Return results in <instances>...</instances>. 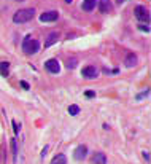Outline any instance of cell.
<instances>
[{
  "label": "cell",
  "mask_w": 151,
  "mask_h": 164,
  "mask_svg": "<svg viewBox=\"0 0 151 164\" xmlns=\"http://www.w3.org/2000/svg\"><path fill=\"white\" fill-rule=\"evenodd\" d=\"M57 18H59L57 11H46V13H43L40 16V21L41 22H53V21H56Z\"/></svg>",
  "instance_id": "obj_7"
},
{
  "label": "cell",
  "mask_w": 151,
  "mask_h": 164,
  "mask_svg": "<svg viewBox=\"0 0 151 164\" xmlns=\"http://www.w3.org/2000/svg\"><path fill=\"white\" fill-rule=\"evenodd\" d=\"M118 3H124V2H126V0H116Z\"/></svg>",
  "instance_id": "obj_25"
},
{
  "label": "cell",
  "mask_w": 151,
  "mask_h": 164,
  "mask_svg": "<svg viewBox=\"0 0 151 164\" xmlns=\"http://www.w3.org/2000/svg\"><path fill=\"white\" fill-rule=\"evenodd\" d=\"M134 13H135V18H137L138 21H143V22H146V24L150 22V11H148L145 7H142V5L135 7Z\"/></svg>",
  "instance_id": "obj_3"
},
{
  "label": "cell",
  "mask_w": 151,
  "mask_h": 164,
  "mask_svg": "<svg viewBox=\"0 0 151 164\" xmlns=\"http://www.w3.org/2000/svg\"><path fill=\"white\" fill-rule=\"evenodd\" d=\"M45 67H46V70L51 72V73H59L61 72V65H59L57 59H48V61L45 62Z\"/></svg>",
  "instance_id": "obj_5"
},
{
  "label": "cell",
  "mask_w": 151,
  "mask_h": 164,
  "mask_svg": "<svg viewBox=\"0 0 151 164\" xmlns=\"http://www.w3.org/2000/svg\"><path fill=\"white\" fill-rule=\"evenodd\" d=\"M92 163H94V164H107V156H105V153H102V151L96 153V155H94V158H92Z\"/></svg>",
  "instance_id": "obj_12"
},
{
  "label": "cell",
  "mask_w": 151,
  "mask_h": 164,
  "mask_svg": "<svg viewBox=\"0 0 151 164\" xmlns=\"http://www.w3.org/2000/svg\"><path fill=\"white\" fill-rule=\"evenodd\" d=\"M94 96H96V92H94V91H88V92H86V97H94Z\"/></svg>",
  "instance_id": "obj_23"
},
{
  "label": "cell",
  "mask_w": 151,
  "mask_h": 164,
  "mask_svg": "<svg viewBox=\"0 0 151 164\" xmlns=\"http://www.w3.org/2000/svg\"><path fill=\"white\" fill-rule=\"evenodd\" d=\"M21 86H22V88L24 89H30V86H29V83L27 81H24V80H21V83H19Z\"/></svg>",
  "instance_id": "obj_19"
},
{
  "label": "cell",
  "mask_w": 151,
  "mask_h": 164,
  "mask_svg": "<svg viewBox=\"0 0 151 164\" xmlns=\"http://www.w3.org/2000/svg\"><path fill=\"white\" fill-rule=\"evenodd\" d=\"M57 40H59V32H51V34L46 37V40H45V48L53 46L54 43H57Z\"/></svg>",
  "instance_id": "obj_8"
},
{
  "label": "cell",
  "mask_w": 151,
  "mask_h": 164,
  "mask_svg": "<svg viewBox=\"0 0 151 164\" xmlns=\"http://www.w3.org/2000/svg\"><path fill=\"white\" fill-rule=\"evenodd\" d=\"M99 10H100V13H110L111 11L110 0H100L99 2Z\"/></svg>",
  "instance_id": "obj_9"
},
{
  "label": "cell",
  "mask_w": 151,
  "mask_h": 164,
  "mask_svg": "<svg viewBox=\"0 0 151 164\" xmlns=\"http://www.w3.org/2000/svg\"><path fill=\"white\" fill-rule=\"evenodd\" d=\"M142 153H143V158H145V161H146V163H150V151H142Z\"/></svg>",
  "instance_id": "obj_21"
},
{
  "label": "cell",
  "mask_w": 151,
  "mask_h": 164,
  "mask_svg": "<svg viewBox=\"0 0 151 164\" xmlns=\"http://www.w3.org/2000/svg\"><path fill=\"white\" fill-rule=\"evenodd\" d=\"M96 7H97V0H83L81 8L84 11H92Z\"/></svg>",
  "instance_id": "obj_10"
},
{
  "label": "cell",
  "mask_w": 151,
  "mask_h": 164,
  "mask_svg": "<svg viewBox=\"0 0 151 164\" xmlns=\"http://www.w3.org/2000/svg\"><path fill=\"white\" fill-rule=\"evenodd\" d=\"M86 155H88V147H86V145H78V147L75 148V151H73V158H75L76 161L84 159Z\"/></svg>",
  "instance_id": "obj_6"
},
{
  "label": "cell",
  "mask_w": 151,
  "mask_h": 164,
  "mask_svg": "<svg viewBox=\"0 0 151 164\" xmlns=\"http://www.w3.org/2000/svg\"><path fill=\"white\" fill-rule=\"evenodd\" d=\"M67 67H69V68H75L76 67V59H69V61H67Z\"/></svg>",
  "instance_id": "obj_17"
},
{
  "label": "cell",
  "mask_w": 151,
  "mask_h": 164,
  "mask_svg": "<svg viewBox=\"0 0 151 164\" xmlns=\"http://www.w3.org/2000/svg\"><path fill=\"white\" fill-rule=\"evenodd\" d=\"M148 94H150V89H146V91H143L142 94H138V96H137V99H142V97H146Z\"/></svg>",
  "instance_id": "obj_20"
},
{
  "label": "cell",
  "mask_w": 151,
  "mask_h": 164,
  "mask_svg": "<svg viewBox=\"0 0 151 164\" xmlns=\"http://www.w3.org/2000/svg\"><path fill=\"white\" fill-rule=\"evenodd\" d=\"M65 2H67V3H72V2H73V0H65Z\"/></svg>",
  "instance_id": "obj_26"
},
{
  "label": "cell",
  "mask_w": 151,
  "mask_h": 164,
  "mask_svg": "<svg viewBox=\"0 0 151 164\" xmlns=\"http://www.w3.org/2000/svg\"><path fill=\"white\" fill-rule=\"evenodd\" d=\"M34 16H35L34 8H22V10H18L16 13L13 14V22H16V24H24V22H29L30 19H34Z\"/></svg>",
  "instance_id": "obj_1"
},
{
  "label": "cell",
  "mask_w": 151,
  "mask_h": 164,
  "mask_svg": "<svg viewBox=\"0 0 151 164\" xmlns=\"http://www.w3.org/2000/svg\"><path fill=\"white\" fill-rule=\"evenodd\" d=\"M124 64H126L127 68H132L135 64H137V56L134 54V53H129L126 58V61H124Z\"/></svg>",
  "instance_id": "obj_11"
},
{
  "label": "cell",
  "mask_w": 151,
  "mask_h": 164,
  "mask_svg": "<svg viewBox=\"0 0 151 164\" xmlns=\"http://www.w3.org/2000/svg\"><path fill=\"white\" fill-rule=\"evenodd\" d=\"M51 164H67V156L64 153H59L57 156L53 158Z\"/></svg>",
  "instance_id": "obj_13"
},
{
  "label": "cell",
  "mask_w": 151,
  "mask_h": 164,
  "mask_svg": "<svg viewBox=\"0 0 151 164\" xmlns=\"http://www.w3.org/2000/svg\"><path fill=\"white\" fill-rule=\"evenodd\" d=\"M46 151H48V147H45V148H43V151H41V156H43V158L46 156Z\"/></svg>",
  "instance_id": "obj_24"
},
{
  "label": "cell",
  "mask_w": 151,
  "mask_h": 164,
  "mask_svg": "<svg viewBox=\"0 0 151 164\" xmlns=\"http://www.w3.org/2000/svg\"><path fill=\"white\" fill-rule=\"evenodd\" d=\"M11 124H13V131H14V134H18V132H19V126H18V123H16V121H11Z\"/></svg>",
  "instance_id": "obj_18"
},
{
  "label": "cell",
  "mask_w": 151,
  "mask_h": 164,
  "mask_svg": "<svg viewBox=\"0 0 151 164\" xmlns=\"http://www.w3.org/2000/svg\"><path fill=\"white\" fill-rule=\"evenodd\" d=\"M14 2H24V0H14Z\"/></svg>",
  "instance_id": "obj_27"
},
{
  "label": "cell",
  "mask_w": 151,
  "mask_h": 164,
  "mask_svg": "<svg viewBox=\"0 0 151 164\" xmlns=\"http://www.w3.org/2000/svg\"><path fill=\"white\" fill-rule=\"evenodd\" d=\"M138 29H140V30H145V32H150V26H145V24H140Z\"/></svg>",
  "instance_id": "obj_22"
},
{
  "label": "cell",
  "mask_w": 151,
  "mask_h": 164,
  "mask_svg": "<svg viewBox=\"0 0 151 164\" xmlns=\"http://www.w3.org/2000/svg\"><path fill=\"white\" fill-rule=\"evenodd\" d=\"M38 49H40V41L32 38L30 35H27V37L22 40V51H24L26 54H35Z\"/></svg>",
  "instance_id": "obj_2"
},
{
  "label": "cell",
  "mask_w": 151,
  "mask_h": 164,
  "mask_svg": "<svg viewBox=\"0 0 151 164\" xmlns=\"http://www.w3.org/2000/svg\"><path fill=\"white\" fill-rule=\"evenodd\" d=\"M69 113H70V115H73V116L78 115V113H80V107L78 105H70L69 107Z\"/></svg>",
  "instance_id": "obj_16"
},
{
  "label": "cell",
  "mask_w": 151,
  "mask_h": 164,
  "mask_svg": "<svg viewBox=\"0 0 151 164\" xmlns=\"http://www.w3.org/2000/svg\"><path fill=\"white\" fill-rule=\"evenodd\" d=\"M11 151H13V159H18V144H16V139H11Z\"/></svg>",
  "instance_id": "obj_15"
},
{
  "label": "cell",
  "mask_w": 151,
  "mask_h": 164,
  "mask_svg": "<svg viewBox=\"0 0 151 164\" xmlns=\"http://www.w3.org/2000/svg\"><path fill=\"white\" fill-rule=\"evenodd\" d=\"M8 73H10V64L8 62H0V75L8 77Z\"/></svg>",
  "instance_id": "obj_14"
},
{
  "label": "cell",
  "mask_w": 151,
  "mask_h": 164,
  "mask_svg": "<svg viewBox=\"0 0 151 164\" xmlns=\"http://www.w3.org/2000/svg\"><path fill=\"white\" fill-rule=\"evenodd\" d=\"M81 75L84 77V78H88V80H94V78H97V75H99V70H97L94 65H86V67L81 70Z\"/></svg>",
  "instance_id": "obj_4"
}]
</instances>
